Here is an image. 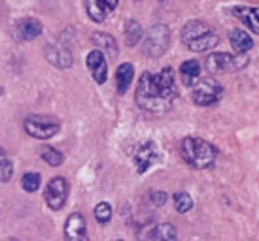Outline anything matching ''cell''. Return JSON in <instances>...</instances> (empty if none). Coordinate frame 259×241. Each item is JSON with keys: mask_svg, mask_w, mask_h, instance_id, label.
I'll list each match as a JSON object with an SVG mask.
<instances>
[{"mask_svg": "<svg viewBox=\"0 0 259 241\" xmlns=\"http://www.w3.org/2000/svg\"><path fill=\"white\" fill-rule=\"evenodd\" d=\"M176 96L178 91L174 85V72L168 66L159 74L144 72L135 92L137 104L150 113H165L166 109H170Z\"/></svg>", "mask_w": 259, "mask_h": 241, "instance_id": "1", "label": "cell"}, {"mask_svg": "<svg viewBox=\"0 0 259 241\" xmlns=\"http://www.w3.org/2000/svg\"><path fill=\"white\" fill-rule=\"evenodd\" d=\"M95 219L99 224H108L112 220V206L108 202H101L95 206Z\"/></svg>", "mask_w": 259, "mask_h": 241, "instance_id": "26", "label": "cell"}, {"mask_svg": "<svg viewBox=\"0 0 259 241\" xmlns=\"http://www.w3.org/2000/svg\"><path fill=\"white\" fill-rule=\"evenodd\" d=\"M223 98V87L214 78H206L193 85V102L197 106H214Z\"/></svg>", "mask_w": 259, "mask_h": 241, "instance_id": "6", "label": "cell"}, {"mask_svg": "<svg viewBox=\"0 0 259 241\" xmlns=\"http://www.w3.org/2000/svg\"><path fill=\"white\" fill-rule=\"evenodd\" d=\"M229 42H231V45H233V49L237 51V53H246V51H250L253 47V40L250 38V34L240 29L231 30Z\"/></svg>", "mask_w": 259, "mask_h": 241, "instance_id": "18", "label": "cell"}, {"mask_svg": "<svg viewBox=\"0 0 259 241\" xmlns=\"http://www.w3.org/2000/svg\"><path fill=\"white\" fill-rule=\"evenodd\" d=\"M146 237H150V239H165V241H172L178 237L176 234V228L170 224V222H165V224H157V226H153L146 234Z\"/></svg>", "mask_w": 259, "mask_h": 241, "instance_id": "21", "label": "cell"}, {"mask_svg": "<svg viewBox=\"0 0 259 241\" xmlns=\"http://www.w3.org/2000/svg\"><path fill=\"white\" fill-rule=\"evenodd\" d=\"M12 175H14V164L10 158L2 156L0 158V183H8L12 179Z\"/></svg>", "mask_w": 259, "mask_h": 241, "instance_id": "27", "label": "cell"}, {"mask_svg": "<svg viewBox=\"0 0 259 241\" xmlns=\"http://www.w3.org/2000/svg\"><path fill=\"white\" fill-rule=\"evenodd\" d=\"M40 183H42V177H40V173H36V171H27L21 179L23 189L27 192H30V194L40 189Z\"/></svg>", "mask_w": 259, "mask_h": 241, "instance_id": "25", "label": "cell"}, {"mask_svg": "<svg viewBox=\"0 0 259 241\" xmlns=\"http://www.w3.org/2000/svg\"><path fill=\"white\" fill-rule=\"evenodd\" d=\"M2 92H4V89H2V87H0V96H2Z\"/></svg>", "mask_w": 259, "mask_h": 241, "instance_id": "30", "label": "cell"}, {"mask_svg": "<svg viewBox=\"0 0 259 241\" xmlns=\"http://www.w3.org/2000/svg\"><path fill=\"white\" fill-rule=\"evenodd\" d=\"M170 45V30L166 25H153L148 32L142 45V53L150 58H159L165 55V51Z\"/></svg>", "mask_w": 259, "mask_h": 241, "instance_id": "4", "label": "cell"}, {"mask_svg": "<svg viewBox=\"0 0 259 241\" xmlns=\"http://www.w3.org/2000/svg\"><path fill=\"white\" fill-rule=\"evenodd\" d=\"M135 79V66L131 63H123L117 66V72H115V83H117V92L119 94H125L129 91L131 83Z\"/></svg>", "mask_w": 259, "mask_h": 241, "instance_id": "16", "label": "cell"}, {"mask_svg": "<svg viewBox=\"0 0 259 241\" xmlns=\"http://www.w3.org/2000/svg\"><path fill=\"white\" fill-rule=\"evenodd\" d=\"M212 32V27H210L206 21H201V19H195V21H189L184 25V29H182V42L189 43L197 40V38H201V36L208 34Z\"/></svg>", "mask_w": 259, "mask_h": 241, "instance_id": "14", "label": "cell"}, {"mask_svg": "<svg viewBox=\"0 0 259 241\" xmlns=\"http://www.w3.org/2000/svg\"><path fill=\"white\" fill-rule=\"evenodd\" d=\"M40 156H42L44 162H48L53 168H57V166L65 162V155L59 149H55V147H42L40 149Z\"/></svg>", "mask_w": 259, "mask_h": 241, "instance_id": "23", "label": "cell"}, {"mask_svg": "<svg viewBox=\"0 0 259 241\" xmlns=\"http://www.w3.org/2000/svg\"><path fill=\"white\" fill-rule=\"evenodd\" d=\"M42 23L34 19V17H25V19H19L14 27V38L17 42H30L38 36L42 34Z\"/></svg>", "mask_w": 259, "mask_h": 241, "instance_id": "9", "label": "cell"}, {"mask_svg": "<svg viewBox=\"0 0 259 241\" xmlns=\"http://www.w3.org/2000/svg\"><path fill=\"white\" fill-rule=\"evenodd\" d=\"M65 235H66V239H70V241L87 239V222L81 213H72V215L66 219Z\"/></svg>", "mask_w": 259, "mask_h": 241, "instance_id": "13", "label": "cell"}, {"mask_svg": "<svg viewBox=\"0 0 259 241\" xmlns=\"http://www.w3.org/2000/svg\"><path fill=\"white\" fill-rule=\"evenodd\" d=\"M159 156V149L155 142H144L140 147L137 149L135 153V166H137V171L138 173H146V171L150 170L153 162L157 160Z\"/></svg>", "mask_w": 259, "mask_h": 241, "instance_id": "10", "label": "cell"}, {"mask_svg": "<svg viewBox=\"0 0 259 241\" xmlns=\"http://www.w3.org/2000/svg\"><path fill=\"white\" fill-rule=\"evenodd\" d=\"M250 58L246 57L244 53H237V55H231V53H212L206 58V70L210 74H223V72H238L248 66Z\"/></svg>", "mask_w": 259, "mask_h": 241, "instance_id": "3", "label": "cell"}, {"mask_svg": "<svg viewBox=\"0 0 259 241\" xmlns=\"http://www.w3.org/2000/svg\"><path fill=\"white\" fill-rule=\"evenodd\" d=\"M2 156H6V155H4V149L0 147V158H2Z\"/></svg>", "mask_w": 259, "mask_h": 241, "instance_id": "29", "label": "cell"}, {"mask_svg": "<svg viewBox=\"0 0 259 241\" xmlns=\"http://www.w3.org/2000/svg\"><path fill=\"white\" fill-rule=\"evenodd\" d=\"M159 2H165V0H159Z\"/></svg>", "mask_w": 259, "mask_h": 241, "instance_id": "31", "label": "cell"}, {"mask_svg": "<svg viewBox=\"0 0 259 241\" xmlns=\"http://www.w3.org/2000/svg\"><path fill=\"white\" fill-rule=\"evenodd\" d=\"M172 200H174V209L178 213H187L191 211V207H193V198L187 192H176L172 196Z\"/></svg>", "mask_w": 259, "mask_h": 241, "instance_id": "24", "label": "cell"}, {"mask_svg": "<svg viewBox=\"0 0 259 241\" xmlns=\"http://www.w3.org/2000/svg\"><path fill=\"white\" fill-rule=\"evenodd\" d=\"M25 132L30 138H36V140H50L53 136L59 134L61 130V123L55 119H50L46 115H30L23 123Z\"/></svg>", "mask_w": 259, "mask_h": 241, "instance_id": "5", "label": "cell"}, {"mask_svg": "<svg viewBox=\"0 0 259 241\" xmlns=\"http://www.w3.org/2000/svg\"><path fill=\"white\" fill-rule=\"evenodd\" d=\"M180 153L182 158L195 170L212 168L218 158V149L212 143L201 138H193V136H187L182 140Z\"/></svg>", "mask_w": 259, "mask_h": 241, "instance_id": "2", "label": "cell"}, {"mask_svg": "<svg viewBox=\"0 0 259 241\" xmlns=\"http://www.w3.org/2000/svg\"><path fill=\"white\" fill-rule=\"evenodd\" d=\"M137 2H138V0H137Z\"/></svg>", "mask_w": 259, "mask_h": 241, "instance_id": "32", "label": "cell"}, {"mask_svg": "<svg viewBox=\"0 0 259 241\" xmlns=\"http://www.w3.org/2000/svg\"><path fill=\"white\" fill-rule=\"evenodd\" d=\"M119 4V0H85V12L89 19L102 23Z\"/></svg>", "mask_w": 259, "mask_h": 241, "instance_id": "11", "label": "cell"}, {"mask_svg": "<svg viewBox=\"0 0 259 241\" xmlns=\"http://www.w3.org/2000/svg\"><path fill=\"white\" fill-rule=\"evenodd\" d=\"M218 42H220L218 34L208 32V34H204V36H201V38L193 40V42H189L187 43V47H189L191 51H195V53H204V51L214 49V47L218 45Z\"/></svg>", "mask_w": 259, "mask_h": 241, "instance_id": "20", "label": "cell"}, {"mask_svg": "<svg viewBox=\"0 0 259 241\" xmlns=\"http://www.w3.org/2000/svg\"><path fill=\"white\" fill-rule=\"evenodd\" d=\"M91 40H93V43L97 45V49L104 51L108 57H117V42H115L114 36L110 34H104V32H95L93 36H91Z\"/></svg>", "mask_w": 259, "mask_h": 241, "instance_id": "17", "label": "cell"}, {"mask_svg": "<svg viewBox=\"0 0 259 241\" xmlns=\"http://www.w3.org/2000/svg\"><path fill=\"white\" fill-rule=\"evenodd\" d=\"M44 55L48 58V63L53 64L55 68H61V70H66L72 66V53L68 47L65 45H53V43H48L46 49H44Z\"/></svg>", "mask_w": 259, "mask_h": 241, "instance_id": "12", "label": "cell"}, {"mask_svg": "<svg viewBox=\"0 0 259 241\" xmlns=\"http://www.w3.org/2000/svg\"><path fill=\"white\" fill-rule=\"evenodd\" d=\"M68 198V181L65 177H53L46 187V204L50 209L59 211L63 209Z\"/></svg>", "mask_w": 259, "mask_h": 241, "instance_id": "7", "label": "cell"}, {"mask_svg": "<svg viewBox=\"0 0 259 241\" xmlns=\"http://www.w3.org/2000/svg\"><path fill=\"white\" fill-rule=\"evenodd\" d=\"M180 76H182L184 85L193 87L195 81L201 76V64H199V61H186V63L180 66Z\"/></svg>", "mask_w": 259, "mask_h": 241, "instance_id": "19", "label": "cell"}, {"mask_svg": "<svg viewBox=\"0 0 259 241\" xmlns=\"http://www.w3.org/2000/svg\"><path fill=\"white\" fill-rule=\"evenodd\" d=\"M166 200H168V194L163 191H153L150 192V204L155 207H161L166 204Z\"/></svg>", "mask_w": 259, "mask_h": 241, "instance_id": "28", "label": "cell"}, {"mask_svg": "<svg viewBox=\"0 0 259 241\" xmlns=\"http://www.w3.org/2000/svg\"><path fill=\"white\" fill-rule=\"evenodd\" d=\"M142 38V25L135 19H129L125 23V43L129 47H135Z\"/></svg>", "mask_w": 259, "mask_h": 241, "instance_id": "22", "label": "cell"}, {"mask_svg": "<svg viewBox=\"0 0 259 241\" xmlns=\"http://www.w3.org/2000/svg\"><path fill=\"white\" fill-rule=\"evenodd\" d=\"M87 68L91 72V76L93 79L102 85V83H106V79H108V63H106V55L102 53L101 49H93L89 51V55H87Z\"/></svg>", "mask_w": 259, "mask_h": 241, "instance_id": "8", "label": "cell"}, {"mask_svg": "<svg viewBox=\"0 0 259 241\" xmlns=\"http://www.w3.org/2000/svg\"><path fill=\"white\" fill-rule=\"evenodd\" d=\"M235 17L246 23V27L252 30L253 34H259V8L253 6H237L231 10Z\"/></svg>", "mask_w": 259, "mask_h": 241, "instance_id": "15", "label": "cell"}]
</instances>
